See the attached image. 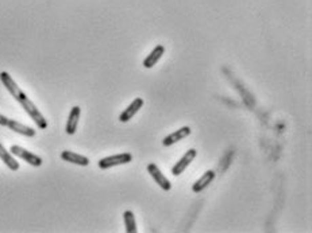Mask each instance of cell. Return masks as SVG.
<instances>
[{"label":"cell","mask_w":312,"mask_h":233,"mask_svg":"<svg viewBox=\"0 0 312 233\" xmlns=\"http://www.w3.org/2000/svg\"><path fill=\"white\" fill-rule=\"evenodd\" d=\"M0 81H2V84L4 85V88L11 93V96L14 97L15 100L22 105L25 112H26L27 115L31 118V120L37 124L38 128H39V130H46V128H48L46 119H45L44 115L39 112V109L35 107V104L26 96V93L19 88L18 84L12 80V77L7 72H2V73H0Z\"/></svg>","instance_id":"cell-1"},{"label":"cell","mask_w":312,"mask_h":233,"mask_svg":"<svg viewBox=\"0 0 312 233\" xmlns=\"http://www.w3.org/2000/svg\"><path fill=\"white\" fill-rule=\"evenodd\" d=\"M131 160H133V155L130 152H122V154H116V155L106 156V158L99 160L97 166L101 170H108V169H112L115 166H122V165L130 163Z\"/></svg>","instance_id":"cell-2"},{"label":"cell","mask_w":312,"mask_h":233,"mask_svg":"<svg viewBox=\"0 0 312 233\" xmlns=\"http://www.w3.org/2000/svg\"><path fill=\"white\" fill-rule=\"evenodd\" d=\"M10 152H12V155L18 156V158H20V159H23L25 162H27L30 165V166H34V167H39L42 166V163H44V160H42L41 156L35 155L34 152H30L27 151V150H25L23 147H20V146H11V150H10Z\"/></svg>","instance_id":"cell-3"},{"label":"cell","mask_w":312,"mask_h":233,"mask_svg":"<svg viewBox=\"0 0 312 233\" xmlns=\"http://www.w3.org/2000/svg\"><path fill=\"white\" fill-rule=\"evenodd\" d=\"M146 170H148L149 174L152 175V178L154 179V182H156L157 185L160 186L161 189L165 190V192H169V190L172 189L171 181L165 177V174H163L162 171L160 170V167L157 166L156 163H149L148 167H146Z\"/></svg>","instance_id":"cell-4"},{"label":"cell","mask_w":312,"mask_h":233,"mask_svg":"<svg viewBox=\"0 0 312 233\" xmlns=\"http://www.w3.org/2000/svg\"><path fill=\"white\" fill-rule=\"evenodd\" d=\"M196 155H197L196 150H195V148H190V150H188L180 159H178V162L176 163L175 166L172 167V174L175 175V177H178L180 174H182V173L188 169V166H190L191 163L195 160Z\"/></svg>","instance_id":"cell-5"},{"label":"cell","mask_w":312,"mask_h":233,"mask_svg":"<svg viewBox=\"0 0 312 233\" xmlns=\"http://www.w3.org/2000/svg\"><path fill=\"white\" fill-rule=\"evenodd\" d=\"M191 132H192V130H191L190 127H181V128H178L177 131H175V132L169 133L168 136H165L162 139V146L163 147H171V146L176 145V143H178L180 141H182V139H185V137H188L191 135Z\"/></svg>","instance_id":"cell-6"},{"label":"cell","mask_w":312,"mask_h":233,"mask_svg":"<svg viewBox=\"0 0 312 233\" xmlns=\"http://www.w3.org/2000/svg\"><path fill=\"white\" fill-rule=\"evenodd\" d=\"M143 104H145V101H143V99H141V97L134 99V100L131 101L130 105H129V107H127L126 109H124V111L119 115V122H122V123L130 122L131 119H133L134 116L137 115L138 112H139V109L143 107Z\"/></svg>","instance_id":"cell-7"},{"label":"cell","mask_w":312,"mask_h":233,"mask_svg":"<svg viewBox=\"0 0 312 233\" xmlns=\"http://www.w3.org/2000/svg\"><path fill=\"white\" fill-rule=\"evenodd\" d=\"M163 54H165V48H163L162 44H157L156 48L149 53V56H146V58L143 59L142 65H143L145 69H152V67L156 66L157 62L162 58Z\"/></svg>","instance_id":"cell-8"},{"label":"cell","mask_w":312,"mask_h":233,"mask_svg":"<svg viewBox=\"0 0 312 233\" xmlns=\"http://www.w3.org/2000/svg\"><path fill=\"white\" fill-rule=\"evenodd\" d=\"M80 115H81V108L78 107V105H74L71 109V112H69V116H68L67 128H65L68 135H74V133H76L78 120H80Z\"/></svg>","instance_id":"cell-9"},{"label":"cell","mask_w":312,"mask_h":233,"mask_svg":"<svg viewBox=\"0 0 312 233\" xmlns=\"http://www.w3.org/2000/svg\"><path fill=\"white\" fill-rule=\"evenodd\" d=\"M215 171L214 170H207L204 174L201 175L195 183L192 185V192L193 193H200L204 189H207L208 186L211 185L212 181L215 179Z\"/></svg>","instance_id":"cell-10"},{"label":"cell","mask_w":312,"mask_h":233,"mask_svg":"<svg viewBox=\"0 0 312 233\" xmlns=\"http://www.w3.org/2000/svg\"><path fill=\"white\" fill-rule=\"evenodd\" d=\"M61 159L65 160V162L68 163H73V165H77V166H82V167H87L89 165V159L87 156L80 155L77 152L68 151V150L61 152Z\"/></svg>","instance_id":"cell-11"},{"label":"cell","mask_w":312,"mask_h":233,"mask_svg":"<svg viewBox=\"0 0 312 233\" xmlns=\"http://www.w3.org/2000/svg\"><path fill=\"white\" fill-rule=\"evenodd\" d=\"M7 128H10V130L14 131V132L20 133V135L27 137H34L35 136V133H37V131L34 130V128H31V127L29 126H25L22 123L16 122V120H12V119L10 120V123H8Z\"/></svg>","instance_id":"cell-12"},{"label":"cell","mask_w":312,"mask_h":233,"mask_svg":"<svg viewBox=\"0 0 312 233\" xmlns=\"http://www.w3.org/2000/svg\"><path fill=\"white\" fill-rule=\"evenodd\" d=\"M0 159L3 160V163H6V166L12 171H18L19 170V163L18 160L15 159L12 156L11 152H8L6 148L3 147V145L0 143Z\"/></svg>","instance_id":"cell-13"},{"label":"cell","mask_w":312,"mask_h":233,"mask_svg":"<svg viewBox=\"0 0 312 233\" xmlns=\"http://www.w3.org/2000/svg\"><path fill=\"white\" fill-rule=\"evenodd\" d=\"M123 220H124V228L127 233H137V221H135V216L131 211H126L123 213Z\"/></svg>","instance_id":"cell-14"},{"label":"cell","mask_w":312,"mask_h":233,"mask_svg":"<svg viewBox=\"0 0 312 233\" xmlns=\"http://www.w3.org/2000/svg\"><path fill=\"white\" fill-rule=\"evenodd\" d=\"M10 120H11V119L6 118V116H3V115H2V113H0V126L7 127L8 123H10Z\"/></svg>","instance_id":"cell-15"}]
</instances>
